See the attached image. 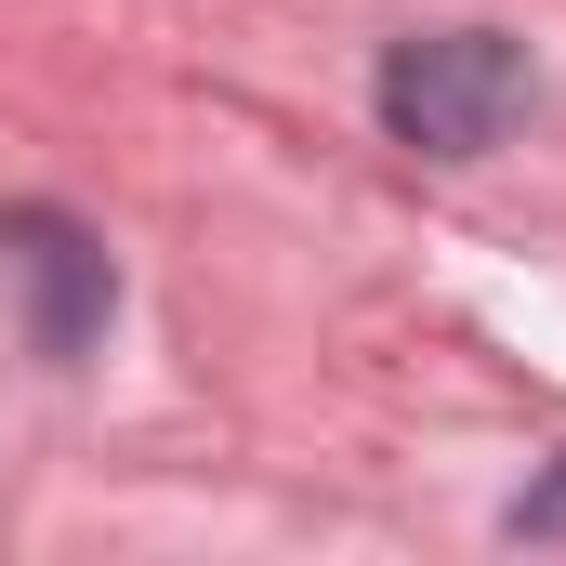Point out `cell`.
Returning <instances> with one entry per match:
<instances>
[{"label":"cell","mask_w":566,"mask_h":566,"mask_svg":"<svg viewBox=\"0 0 566 566\" xmlns=\"http://www.w3.org/2000/svg\"><path fill=\"white\" fill-rule=\"evenodd\" d=\"M514 541H566V474L541 488V501H514Z\"/></svg>","instance_id":"3"},{"label":"cell","mask_w":566,"mask_h":566,"mask_svg":"<svg viewBox=\"0 0 566 566\" xmlns=\"http://www.w3.org/2000/svg\"><path fill=\"white\" fill-rule=\"evenodd\" d=\"M0 277L27 303V343L40 356H93L106 316H119V277H106L93 224H66V211H0Z\"/></svg>","instance_id":"2"},{"label":"cell","mask_w":566,"mask_h":566,"mask_svg":"<svg viewBox=\"0 0 566 566\" xmlns=\"http://www.w3.org/2000/svg\"><path fill=\"white\" fill-rule=\"evenodd\" d=\"M369 106H382V133L409 145V158H488V145L541 106V66H527L514 27H409L382 53Z\"/></svg>","instance_id":"1"}]
</instances>
